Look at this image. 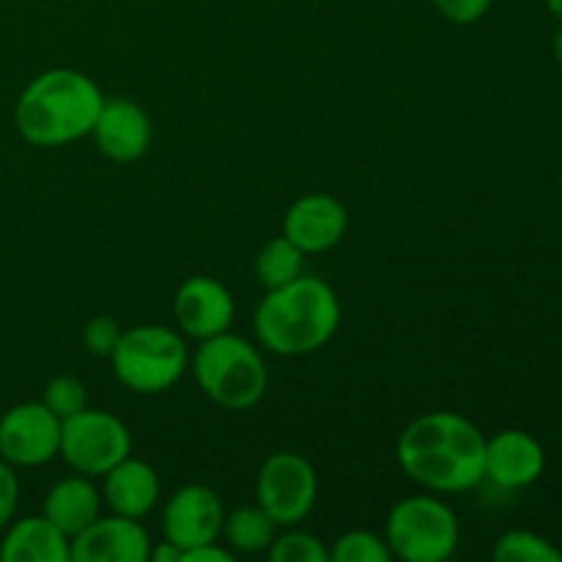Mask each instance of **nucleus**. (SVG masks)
Segmentation results:
<instances>
[{"label": "nucleus", "instance_id": "nucleus-1", "mask_svg": "<svg viewBox=\"0 0 562 562\" xmlns=\"http://www.w3.org/2000/svg\"><path fill=\"white\" fill-rule=\"evenodd\" d=\"M486 434L464 415L428 412L401 431V470L434 494H461L486 481Z\"/></svg>", "mask_w": 562, "mask_h": 562}, {"label": "nucleus", "instance_id": "nucleus-2", "mask_svg": "<svg viewBox=\"0 0 562 562\" xmlns=\"http://www.w3.org/2000/svg\"><path fill=\"white\" fill-rule=\"evenodd\" d=\"M104 93L77 69H49L20 93L14 124L22 140L36 148H60L91 135Z\"/></svg>", "mask_w": 562, "mask_h": 562}, {"label": "nucleus", "instance_id": "nucleus-3", "mask_svg": "<svg viewBox=\"0 0 562 562\" xmlns=\"http://www.w3.org/2000/svg\"><path fill=\"white\" fill-rule=\"evenodd\" d=\"M340 327V300L322 278L300 274L269 289L258 302L252 329L258 344L280 357H305L324 349Z\"/></svg>", "mask_w": 562, "mask_h": 562}, {"label": "nucleus", "instance_id": "nucleus-4", "mask_svg": "<svg viewBox=\"0 0 562 562\" xmlns=\"http://www.w3.org/2000/svg\"><path fill=\"white\" fill-rule=\"evenodd\" d=\"M192 376L209 401L231 412H247L267 395L269 371L261 351L247 338L228 329L214 338L198 340L190 357Z\"/></svg>", "mask_w": 562, "mask_h": 562}, {"label": "nucleus", "instance_id": "nucleus-5", "mask_svg": "<svg viewBox=\"0 0 562 562\" xmlns=\"http://www.w3.org/2000/svg\"><path fill=\"white\" fill-rule=\"evenodd\" d=\"M187 338L165 324H140L121 333L110 362L126 390L137 395H159L176 387L190 371Z\"/></svg>", "mask_w": 562, "mask_h": 562}, {"label": "nucleus", "instance_id": "nucleus-6", "mask_svg": "<svg viewBox=\"0 0 562 562\" xmlns=\"http://www.w3.org/2000/svg\"><path fill=\"white\" fill-rule=\"evenodd\" d=\"M459 538L453 508L431 494L401 499L384 521L390 554L404 562H445L459 547Z\"/></svg>", "mask_w": 562, "mask_h": 562}, {"label": "nucleus", "instance_id": "nucleus-7", "mask_svg": "<svg viewBox=\"0 0 562 562\" xmlns=\"http://www.w3.org/2000/svg\"><path fill=\"white\" fill-rule=\"evenodd\" d=\"M60 459L86 477H102L132 456V434L121 417L102 409H82L60 423Z\"/></svg>", "mask_w": 562, "mask_h": 562}, {"label": "nucleus", "instance_id": "nucleus-8", "mask_svg": "<svg viewBox=\"0 0 562 562\" xmlns=\"http://www.w3.org/2000/svg\"><path fill=\"white\" fill-rule=\"evenodd\" d=\"M258 505L278 527H296L311 516L318 499V475L305 456L294 450L272 453L258 470Z\"/></svg>", "mask_w": 562, "mask_h": 562}, {"label": "nucleus", "instance_id": "nucleus-9", "mask_svg": "<svg viewBox=\"0 0 562 562\" xmlns=\"http://www.w3.org/2000/svg\"><path fill=\"white\" fill-rule=\"evenodd\" d=\"M60 453V417L42 401L16 404L0 417V459L11 467H42Z\"/></svg>", "mask_w": 562, "mask_h": 562}, {"label": "nucleus", "instance_id": "nucleus-10", "mask_svg": "<svg viewBox=\"0 0 562 562\" xmlns=\"http://www.w3.org/2000/svg\"><path fill=\"white\" fill-rule=\"evenodd\" d=\"M223 519L225 508L220 494L203 483H190L173 492V497L165 505L162 536L165 541L187 552L201 543L217 541L223 536Z\"/></svg>", "mask_w": 562, "mask_h": 562}, {"label": "nucleus", "instance_id": "nucleus-11", "mask_svg": "<svg viewBox=\"0 0 562 562\" xmlns=\"http://www.w3.org/2000/svg\"><path fill=\"white\" fill-rule=\"evenodd\" d=\"M234 316L236 305L231 291L220 280L209 278V274L187 278L176 289L173 318L184 338L206 340L214 338V335L228 333Z\"/></svg>", "mask_w": 562, "mask_h": 562}, {"label": "nucleus", "instance_id": "nucleus-12", "mask_svg": "<svg viewBox=\"0 0 562 562\" xmlns=\"http://www.w3.org/2000/svg\"><path fill=\"white\" fill-rule=\"evenodd\" d=\"M346 228H349V212L338 198L327 192H307L296 198L283 217V236L294 241L305 256L338 247Z\"/></svg>", "mask_w": 562, "mask_h": 562}, {"label": "nucleus", "instance_id": "nucleus-13", "mask_svg": "<svg viewBox=\"0 0 562 562\" xmlns=\"http://www.w3.org/2000/svg\"><path fill=\"white\" fill-rule=\"evenodd\" d=\"M99 154L113 162H137L148 154L154 137L151 119L137 102L124 97L104 99L91 135Z\"/></svg>", "mask_w": 562, "mask_h": 562}, {"label": "nucleus", "instance_id": "nucleus-14", "mask_svg": "<svg viewBox=\"0 0 562 562\" xmlns=\"http://www.w3.org/2000/svg\"><path fill=\"white\" fill-rule=\"evenodd\" d=\"M151 538L140 519L99 516L93 525L71 538V562H146Z\"/></svg>", "mask_w": 562, "mask_h": 562}, {"label": "nucleus", "instance_id": "nucleus-15", "mask_svg": "<svg viewBox=\"0 0 562 562\" xmlns=\"http://www.w3.org/2000/svg\"><path fill=\"white\" fill-rule=\"evenodd\" d=\"M547 450L532 434L508 428L486 439V481L503 492H519L541 481Z\"/></svg>", "mask_w": 562, "mask_h": 562}, {"label": "nucleus", "instance_id": "nucleus-16", "mask_svg": "<svg viewBox=\"0 0 562 562\" xmlns=\"http://www.w3.org/2000/svg\"><path fill=\"white\" fill-rule=\"evenodd\" d=\"M102 499L110 508V514L130 516V519H146L159 503V475L148 461L132 459L126 456L124 461L102 475Z\"/></svg>", "mask_w": 562, "mask_h": 562}, {"label": "nucleus", "instance_id": "nucleus-17", "mask_svg": "<svg viewBox=\"0 0 562 562\" xmlns=\"http://www.w3.org/2000/svg\"><path fill=\"white\" fill-rule=\"evenodd\" d=\"M3 562H71V538L53 525L47 516L11 519L0 541Z\"/></svg>", "mask_w": 562, "mask_h": 562}, {"label": "nucleus", "instance_id": "nucleus-18", "mask_svg": "<svg viewBox=\"0 0 562 562\" xmlns=\"http://www.w3.org/2000/svg\"><path fill=\"white\" fill-rule=\"evenodd\" d=\"M102 488L93 486L91 477L71 475L49 488L47 497H44L42 514L47 516L58 530H64L66 536L75 538L77 532H82L88 525H93V521L102 516Z\"/></svg>", "mask_w": 562, "mask_h": 562}, {"label": "nucleus", "instance_id": "nucleus-19", "mask_svg": "<svg viewBox=\"0 0 562 562\" xmlns=\"http://www.w3.org/2000/svg\"><path fill=\"white\" fill-rule=\"evenodd\" d=\"M223 536L231 552L258 554V552H267L269 543L274 541V536H278V525H274L272 516L256 503V505H245V508H236L231 510V514H225Z\"/></svg>", "mask_w": 562, "mask_h": 562}, {"label": "nucleus", "instance_id": "nucleus-20", "mask_svg": "<svg viewBox=\"0 0 562 562\" xmlns=\"http://www.w3.org/2000/svg\"><path fill=\"white\" fill-rule=\"evenodd\" d=\"M302 269H305V252L285 236L269 239L256 256V278L267 291L296 280L305 274Z\"/></svg>", "mask_w": 562, "mask_h": 562}, {"label": "nucleus", "instance_id": "nucleus-21", "mask_svg": "<svg viewBox=\"0 0 562 562\" xmlns=\"http://www.w3.org/2000/svg\"><path fill=\"white\" fill-rule=\"evenodd\" d=\"M497 562H562V552L549 538L532 530H510L492 549Z\"/></svg>", "mask_w": 562, "mask_h": 562}, {"label": "nucleus", "instance_id": "nucleus-22", "mask_svg": "<svg viewBox=\"0 0 562 562\" xmlns=\"http://www.w3.org/2000/svg\"><path fill=\"white\" fill-rule=\"evenodd\" d=\"M269 562H329V549L313 532L285 527L267 549Z\"/></svg>", "mask_w": 562, "mask_h": 562}, {"label": "nucleus", "instance_id": "nucleus-23", "mask_svg": "<svg viewBox=\"0 0 562 562\" xmlns=\"http://www.w3.org/2000/svg\"><path fill=\"white\" fill-rule=\"evenodd\" d=\"M387 541L384 536L368 530H351L344 532L338 541L329 549V562H390Z\"/></svg>", "mask_w": 562, "mask_h": 562}, {"label": "nucleus", "instance_id": "nucleus-24", "mask_svg": "<svg viewBox=\"0 0 562 562\" xmlns=\"http://www.w3.org/2000/svg\"><path fill=\"white\" fill-rule=\"evenodd\" d=\"M42 404L47 406L55 417H60V423H64L66 417H71V415H77V412L86 409L88 390L80 379L64 373V376L49 379L47 387H44Z\"/></svg>", "mask_w": 562, "mask_h": 562}, {"label": "nucleus", "instance_id": "nucleus-25", "mask_svg": "<svg viewBox=\"0 0 562 562\" xmlns=\"http://www.w3.org/2000/svg\"><path fill=\"white\" fill-rule=\"evenodd\" d=\"M121 333H124V329L119 327V322H115L113 316H93L91 322L82 327V346H86V351H91L93 357H110L115 344H119Z\"/></svg>", "mask_w": 562, "mask_h": 562}, {"label": "nucleus", "instance_id": "nucleus-26", "mask_svg": "<svg viewBox=\"0 0 562 562\" xmlns=\"http://www.w3.org/2000/svg\"><path fill=\"white\" fill-rule=\"evenodd\" d=\"M494 0H434L439 14L453 25H475L488 14Z\"/></svg>", "mask_w": 562, "mask_h": 562}, {"label": "nucleus", "instance_id": "nucleus-27", "mask_svg": "<svg viewBox=\"0 0 562 562\" xmlns=\"http://www.w3.org/2000/svg\"><path fill=\"white\" fill-rule=\"evenodd\" d=\"M20 503V477L9 461L0 459V530L11 525Z\"/></svg>", "mask_w": 562, "mask_h": 562}, {"label": "nucleus", "instance_id": "nucleus-28", "mask_svg": "<svg viewBox=\"0 0 562 562\" xmlns=\"http://www.w3.org/2000/svg\"><path fill=\"white\" fill-rule=\"evenodd\" d=\"M234 560V552L231 549H223L217 541L201 543L195 549H187L184 560L181 562H231Z\"/></svg>", "mask_w": 562, "mask_h": 562}, {"label": "nucleus", "instance_id": "nucleus-29", "mask_svg": "<svg viewBox=\"0 0 562 562\" xmlns=\"http://www.w3.org/2000/svg\"><path fill=\"white\" fill-rule=\"evenodd\" d=\"M181 558H184V552H181L176 543L165 541V538L157 543V547L151 543V552H148V560L154 562H181Z\"/></svg>", "mask_w": 562, "mask_h": 562}, {"label": "nucleus", "instance_id": "nucleus-30", "mask_svg": "<svg viewBox=\"0 0 562 562\" xmlns=\"http://www.w3.org/2000/svg\"><path fill=\"white\" fill-rule=\"evenodd\" d=\"M552 49H554V60H558V64H560V69H562V22H560V27H558V31H554V42H552Z\"/></svg>", "mask_w": 562, "mask_h": 562}, {"label": "nucleus", "instance_id": "nucleus-31", "mask_svg": "<svg viewBox=\"0 0 562 562\" xmlns=\"http://www.w3.org/2000/svg\"><path fill=\"white\" fill-rule=\"evenodd\" d=\"M543 3H547V9L562 22V0H543Z\"/></svg>", "mask_w": 562, "mask_h": 562}, {"label": "nucleus", "instance_id": "nucleus-32", "mask_svg": "<svg viewBox=\"0 0 562 562\" xmlns=\"http://www.w3.org/2000/svg\"><path fill=\"white\" fill-rule=\"evenodd\" d=\"M560 187H562V179H560Z\"/></svg>", "mask_w": 562, "mask_h": 562}]
</instances>
